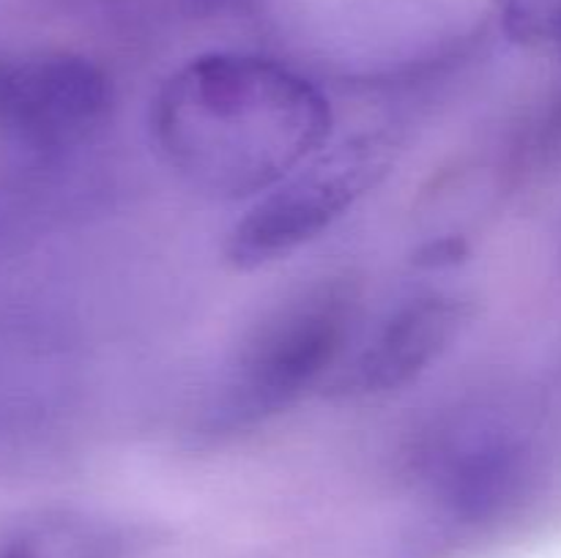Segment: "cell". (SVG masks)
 Wrapping results in <instances>:
<instances>
[{"label":"cell","instance_id":"cell-1","mask_svg":"<svg viewBox=\"0 0 561 558\" xmlns=\"http://www.w3.org/2000/svg\"><path fill=\"white\" fill-rule=\"evenodd\" d=\"M329 96L294 66L244 49L181 63L153 93L148 129L164 167L208 200H255L329 146Z\"/></svg>","mask_w":561,"mask_h":558},{"label":"cell","instance_id":"cell-4","mask_svg":"<svg viewBox=\"0 0 561 558\" xmlns=\"http://www.w3.org/2000/svg\"><path fill=\"white\" fill-rule=\"evenodd\" d=\"M115 85L85 55L66 49L0 58V129L27 151L60 153L104 135Z\"/></svg>","mask_w":561,"mask_h":558},{"label":"cell","instance_id":"cell-5","mask_svg":"<svg viewBox=\"0 0 561 558\" xmlns=\"http://www.w3.org/2000/svg\"><path fill=\"white\" fill-rule=\"evenodd\" d=\"M466 290L416 288L387 306L329 381L337 403H381L420 383L474 326Z\"/></svg>","mask_w":561,"mask_h":558},{"label":"cell","instance_id":"cell-6","mask_svg":"<svg viewBox=\"0 0 561 558\" xmlns=\"http://www.w3.org/2000/svg\"><path fill=\"white\" fill-rule=\"evenodd\" d=\"M184 3L195 11H217L222 5H228L230 0H184Z\"/></svg>","mask_w":561,"mask_h":558},{"label":"cell","instance_id":"cell-3","mask_svg":"<svg viewBox=\"0 0 561 558\" xmlns=\"http://www.w3.org/2000/svg\"><path fill=\"white\" fill-rule=\"evenodd\" d=\"M387 164L389 142L381 135H356L323 148L236 219L225 235V263L250 274L299 255L381 181Z\"/></svg>","mask_w":561,"mask_h":558},{"label":"cell","instance_id":"cell-2","mask_svg":"<svg viewBox=\"0 0 561 558\" xmlns=\"http://www.w3.org/2000/svg\"><path fill=\"white\" fill-rule=\"evenodd\" d=\"M362 299V279L329 271L290 282L266 301L225 361L208 427L217 435L252 430L327 388L354 348Z\"/></svg>","mask_w":561,"mask_h":558}]
</instances>
